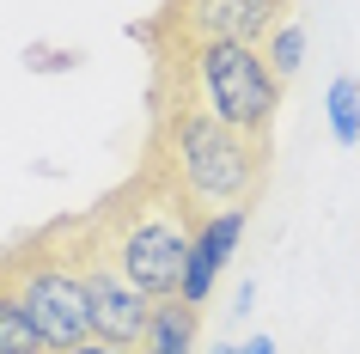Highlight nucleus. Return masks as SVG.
<instances>
[{
  "label": "nucleus",
  "instance_id": "nucleus-1",
  "mask_svg": "<svg viewBox=\"0 0 360 354\" xmlns=\"http://www.w3.org/2000/svg\"><path fill=\"white\" fill-rule=\"evenodd\" d=\"M153 56L147 104H202L208 116L232 122V129L269 141L275 134V110H281V80L263 61L257 43H208V37H177L159 25H134L129 31Z\"/></svg>",
  "mask_w": 360,
  "mask_h": 354
},
{
  "label": "nucleus",
  "instance_id": "nucleus-2",
  "mask_svg": "<svg viewBox=\"0 0 360 354\" xmlns=\"http://www.w3.org/2000/svg\"><path fill=\"white\" fill-rule=\"evenodd\" d=\"M86 220L147 299L184 293V269H190V244H195L202 214L190 208V196L177 189V177L165 171L159 153L141 147V165L129 171V184H116L98 208H86Z\"/></svg>",
  "mask_w": 360,
  "mask_h": 354
},
{
  "label": "nucleus",
  "instance_id": "nucleus-3",
  "mask_svg": "<svg viewBox=\"0 0 360 354\" xmlns=\"http://www.w3.org/2000/svg\"><path fill=\"white\" fill-rule=\"evenodd\" d=\"M147 153L165 159L177 189L190 196V208L208 214H232V208H257L269 189V159L275 147L257 134L232 129L202 104H147Z\"/></svg>",
  "mask_w": 360,
  "mask_h": 354
},
{
  "label": "nucleus",
  "instance_id": "nucleus-4",
  "mask_svg": "<svg viewBox=\"0 0 360 354\" xmlns=\"http://www.w3.org/2000/svg\"><path fill=\"white\" fill-rule=\"evenodd\" d=\"M0 275L13 281V293L31 312L49 354H74L79 342H92V293H86V269H79V220L74 214L19 239L0 257Z\"/></svg>",
  "mask_w": 360,
  "mask_h": 354
},
{
  "label": "nucleus",
  "instance_id": "nucleus-5",
  "mask_svg": "<svg viewBox=\"0 0 360 354\" xmlns=\"http://www.w3.org/2000/svg\"><path fill=\"white\" fill-rule=\"evenodd\" d=\"M74 220H79V269H86V293H92V336L116 342V348H141L153 324V299L122 275V263L92 232V220L86 214H74Z\"/></svg>",
  "mask_w": 360,
  "mask_h": 354
},
{
  "label": "nucleus",
  "instance_id": "nucleus-6",
  "mask_svg": "<svg viewBox=\"0 0 360 354\" xmlns=\"http://www.w3.org/2000/svg\"><path fill=\"white\" fill-rule=\"evenodd\" d=\"M293 19L275 0H165L147 25L177 31V37H208V43H257L263 49L281 25Z\"/></svg>",
  "mask_w": 360,
  "mask_h": 354
},
{
  "label": "nucleus",
  "instance_id": "nucleus-7",
  "mask_svg": "<svg viewBox=\"0 0 360 354\" xmlns=\"http://www.w3.org/2000/svg\"><path fill=\"white\" fill-rule=\"evenodd\" d=\"M245 226H250V208H232V214H208V220L195 226L190 269H184V299H190V305H208V299H214V281H220L226 257L238 251Z\"/></svg>",
  "mask_w": 360,
  "mask_h": 354
},
{
  "label": "nucleus",
  "instance_id": "nucleus-8",
  "mask_svg": "<svg viewBox=\"0 0 360 354\" xmlns=\"http://www.w3.org/2000/svg\"><path fill=\"white\" fill-rule=\"evenodd\" d=\"M195 330H202V305H190L184 293L177 299H153V324H147L141 354H190Z\"/></svg>",
  "mask_w": 360,
  "mask_h": 354
},
{
  "label": "nucleus",
  "instance_id": "nucleus-9",
  "mask_svg": "<svg viewBox=\"0 0 360 354\" xmlns=\"http://www.w3.org/2000/svg\"><path fill=\"white\" fill-rule=\"evenodd\" d=\"M0 354H49L43 348L37 324H31V312L19 305V293H13V281L0 275Z\"/></svg>",
  "mask_w": 360,
  "mask_h": 354
},
{
  "label": "nucleus",
  "instance_id": "nucleus-10",
  "mask_svg": "<svg viewBox=\"0 0 360 354\" xmlns=\"http://www.w3.org/2000/svg\"><path fill=\"white\" fill-rule=\"evenodd\" d=\"M323 110H330V134H336V147H354L360 141V80L342 74L323 98Z\"/></svg>",
  "mask_w": 360,
  "mask_h": 354
},
{
  "label": "nucleus",
  "instance_id": "nucleus-11",
  "mask_svg": "<svg viewBox=\"0 0 360 354\" xmlns=\"http://www.w3.org/2000/svg\"><path fill=\"white\" fill-rule=\"evenodd\" d=\"M263 61L275 68V80L287 86V80L300 74V61H305V25H300V19H287L281 31H275V37L263 43Z\"/></svg>",
  "mask_w": 360,
  "mask_h": 354
},
{
  "label": "nucleus",
  "instance_id": "nucleus-12",
  "mask_svg": "<svg viewBox=\"0 0 360 354\" xmlns=\"http://www.w3.org/2000/svg\"><path fill=\"white\" fill-rule=\"evenodd\" d=\"M79 61V49H25V68H37V74H61V68H74Z\"/></svg>",
  "mask_w": 360,
  "mask_h": 354
},
{
  "label": "nucleus",
  "instance_id": "nucleus-13",
  "mask_svg": "<svg viewBox=\"0 0 360 354\" xmlns=\"http://www.w3.org/2000/svg\"><path fill=\"white\" fill-rule=\"evenodd\" d=\"M74 354H141V348H116V342H98V336H92V342H79Z\"/></svg>",
  "mask_w": 360,
  "mask_h": 354
},
{
  "label": "nucleus",
  "instance_id": "nucleus-14",
  "mask_svg": "<svg viewBox=\"0 0 360 354\" xmlns=\"http://www.w3.org/2000/svg\"><path fill=\"white\" fill-rule=\"evenodd\" d=\"M250 299H257V287H250V281H238V293H232V312L245 317V312H250Z\"/></svg>",
  "mask_w": 360,
  "mask_h": 354
},
{
  "label": "nucleus",
  "instance_id": "nucleus-15",
  "mask_svg": "<svg viewBox=\"0 0 360 354\" xmlns=\"http://www.w3.org/2000/svg\"><path fill=\"white\" fill-rule=\"evenodd\" d=\"M238 354H275V336H250V342H245Z\"/></svg>",
  "mask_w": 360,
  "mask_h": 354
},
{
  "label": "nucleus",
  "instance_id": "nucleus-16",
  "mask_svg": "<svg viewBox=\"0 0 360 354\" xmlns=\"http://www.w3.org/2000/svg\"><path fill=\"white\" fill-rule=\"evenodd\" d=\"M214 354H238V348H232V342H220V348H214Z\"/></svg>",
  "mask_w": 360,
  "mask_h": 354
},
{
  "label": "nucleus",
  "instance_id": "nucleus-17",
  "mask_svg": "<svg viewBox=\"0 0 360 354\" xmlns=\"http://www.w3.org/2000/svg\"><path fill=\"white\" fill-rule=\"evenodd\" d=\"M275 6H287V13H293V0H275Z\"/></svg>",
  "mask_w": 360,
  "mask_h": 354
}]
</instances>
